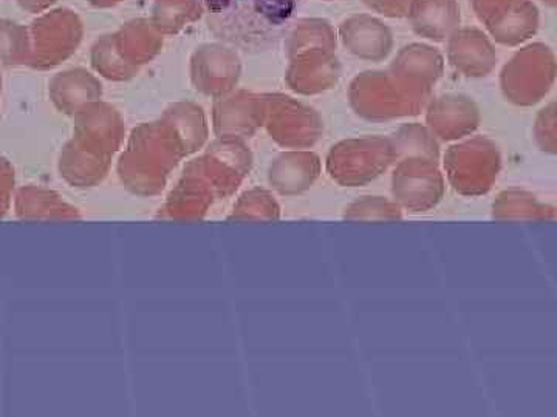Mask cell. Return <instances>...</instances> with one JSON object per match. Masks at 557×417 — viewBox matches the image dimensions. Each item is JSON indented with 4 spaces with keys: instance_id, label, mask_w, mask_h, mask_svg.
<instances>
[{
    "instance_id": "obj_9",
    "label": "cell",
    "mask_w": 557,
    "mask_h": 417,
    "mask_svg": "<svg viewBox=\"0 0 557 417\" xmlns=\"http://www.w3.org/2000/svg\"><path fill=\"white\" fill-rule=\"evenodd\" d=\"M448 61L468 78H485L497 64V51L485 31L460 27L448 38Z\"/></svg>"
},
{
    "instance_id": "obj_19",
    "label": "cell",
    "mask_w": 557,
    "mask_h": 417,
    "mask_svg": "<svg viewBox=\"0 0 557 417\" xmlns=\"http://www.w3.org/2000/svg\"><path fill=\"white\" fill-rule=\"evenodd\" d=\"M205 14L203 0H153L149 20L166 38L199 22Z\"/></svg>"
},
{
    "instance_id": "obj_26",
    "label": "cell",
    "mask_w": 557,
    "mask_h": 417,
    "mask_svg": "<svg viewBox=\"0 0 557 417\" xmlns=\"http://www.w3.org/2000/svg\"><path fill=\"white\" fill-rule=\"evenodd\" d=\"M361 2L381 16L401 20V17H408L413 0H361Z\"/></svg>"
},
{
    "instance_id": "obj_4",
    "label": "cell",
    "mask_w": 557,
    "mask_h": 417,
    "mask_svg": "<svg viewBox=\"0 0 557 417\" xmlns=\"http://www.w3.org/2000/svg\"><path fill=\"white\" fill-rule=\"evenodd\" d=\"M265 123L271 137L285 148H310L321 138L322 121L313 109L284 94H267Z\"/></svg>"
},
{
    "instance_id": "obj_1",
    "label": "cell",
    "mask_w": 557,
    "mask_h": 417,
    "mask_svg": "<svg viewBox=\"0 0 557 417\" xmlns=\"http://www.w3.org/2000/svg\"><path fill=\"white\" fill-rule=\"evenodd\" d=\"M431 91L387 72H364L350 86V104L362 118L388 121L413 116L426 105Z\"/></svg>"
},
{
    "instance_id": "obj_5",
    "label": "cell",
    "mask_w": 557,
    "mask_h": 417,
    "mask_svg": "<svg viewBox=\"0 0 557 417\" xmlns=\"http://www.w3.org/2000/svg\"><path fill=\"white\" fill-rule=\"evenodd\" d=\"M391 139L366 137L346 139L332 149L329 170L343 181H362L379 175L395 159Z\"/></svg>"
},
{
    "instance_id": "obj_28",
    "label": "cell",
    "mask_w": 557,
    "mask_h": 417,
    "mask_svg": "<svg viewBox=\"0 0 557 417\" xmlns=\"http://www.w3.org/2000/svg\"><path fill=\"white\" fill-rule=\"evenodd\" d=\"M17 5L21 7L22 10L27 11V13L39 14L46 13V11L51 10V7L57 3V0H16Z\"/></svg>"
},
{
    "instance_id": "obj_3",
    "label": "cell",
    "mask_w": 557,
    "mask_h": 417,
    "mask_svg": "<svg viewBox=\"0 0 557 417\" xmlns=\"http://www.w3.org/2000/svg\"><path fill=\"white\" fill-rule=\"evenodd\" d=\"M556 79L555 51L542 42L520 49L505 64L500 86L505 97L518 105H533L545 98Z\"/></svg>"
},
{
    "instance_id": "obj_10",
    "label": "cell",
    "mask_w": 557,
    "mask_h": 417,
    "mask_svg": "<svg viewBox=\"0 0 557 417\" xmlns=\"http://www.w3.org/2000/svg\"><path fill=\"white\" fill-rule=\"evenodd\" d=\"M341 64L336 51L314 49L289 58L287 83L300 94H318L336 86Z\"/></svg>"
},
{
    "instance_id": "obj_13",
    "label": "cell",
    "mask_w": 557,
    "mask_h": 417,
    "mask_svg": "<svg viewBox=\"0 0 557 417\" xmlns=\"http://www.w3.org/2000/svg\"><path fill=\"white\" fill-rule=\"evenodd\" d=\"M483 25L490 38L500 46L519 47L536 36L541 27V13L533 0H512Z\"/></svg>"
},
{
    "instance_id": "obj_27",
    "label": "cell",
    "mask_w": 557,
    "mask_h": 417,
    "mask_svg": "<svg viewBox=\"0 0 557 417\" xmlns=\"http://www.w3.org/2000/svg\"><path fill=\"white\" fill-rule=\"evenodd\" d=\"M512 0H469L472 11L482 24L500 13Z\"/></svg>"
},
{
    "instance_id": "obj_23",
    "label": "cell",
    "mask_w": 557,
    "mask_h": 417,
    "mask_svg": "<svg viewBox=\"0 0 557 417\" xmlns=\"http://www.w3.org/2000/svg\"><path fill=\"white\" fill-rule=\"evenodd\" d=\"M32 40L28 25L0 20V64L22 65L30 62Z\"/></svg>"
},
{
    "instance_id": "obj_12",
    "label": "cell",
    "mask_w": 557,
    "mask_h": 417,
    "mask_svg": "<svg viewBox=\"0 0 557 417\" xmlns=\"http://www.w3.org/2000/svg\"><path fill=\"white\" fill-rule=\"evenodd\" d=\"M479 123L478 105L461 94H443L428 109L429 130L445 141L468 137Z\"/></svg>"
},
{
    "instance_id": "obj_7",
    "label": "cell",
    "mask_w": 557,
    "mask_h": 417,
    "mask_svg": "<svg viewBox=\"0 0 557 417\" xmlns=\"http://www.w3.org/2000/svg\"><path fill=\"white\" fill-rule=\"evenodd\" d=\"M338 39L359 60L381 62L394 50V33L380 17L354 14L341 22Z\"/></svg>"
},
{
    "instance_id": "obj_21",
    "label": "cell",
    "mask_w": 557,
    "mask_h": 417,
    "mask_svg": "<svg viewBox=\"0 0 557 417\" xmlns=\"http://www.w3.org/2000/svg\"><path fill=\"white\" fill-rule=\"evenodd\" d=\"M336 47H338V33L327 20L322 17H304L296 22L285 42L288 60L302 51L314 49L336 51Z\"/></svg>"
},
{
    "instance_id": "obj_22",
    "label": "cell",
    "mask_w": 557,
    "mask_h": 417,
    "mask_svg": "<svg viewBox=\"0 0 557 417\" xmlns=\"http://www.w3.org/2000/svg\"><path fill=\"white\" fill-rule=\"evenodd\" d=\"M90 61L94 68L97 70L104 78L112 80L129 79L137 75L138 68L127 64L121 58L119 49H116L115 36L113 33L102 35L95 40L90 50Z\"/></svg>"
},
{
    "instance_id": "obj_24",
    "label": "cell",
    "mask_w": 557,
    "mask_h": 417,
    "mask_svg": "<svg viewBox=\"0 0 557 417\" xmlns=\"http://www.w3.org/2000/svg\"><path fill=\"white\" fill-rule=\"evenodd\" d=\"M395 155L408 156V159H428L437 161L438 146L435 142L434 135L431 130L418 126V124H410V126L403 127L401 130L395 135L394 141Z\"/></svg>"
},
{
    "instance_id": "obj_20",
    "label": "cell",
    "mask_w": 557,
    "mask_h": 417,
    "mask_svg": "<svg viewBox=\"0 0 557 417\" xmlns=\"http://www.w3.org/2000/svg\"><path fill=\"white\" fill-rule=\"evenodd\" d=\"M164 126L171 131L183 153L194 152L207 138L203 112L194 104H177L164 115Z\"/></svg>"
},
{
    "instance_id": "obj_18",
    "label": "cell",
    "mask_w": 557,
    "mask_h": 417,
    "mask_svg": "<svg viewBox=\"0 0 557 417\" xmlns=\"http://www.w3.org/2000/svg\"><path fill=\"white\" fill-rule=\"evenodd\" d=\"M50 93L62 112L72 113L100 100L101 86L86 70H67L51 80Z\"/></svg>"
},
{
    "instance_id": "obj_6",
    "label": "cell",
    "mask_w": 557,
    "mask_h": 417,
    "mask_svg": "<svg viewBox=\"0 0 557 417\" xmlns=\"http://www.w3.org/2000/svg\"><path fill=\"white\" fill-rule=\"evenodd\" d=\"M239 54L223 43H203L190 58V76L197 90L209 97H225L240 78Z\"/></svg>"
},
{
    "instance_id": "obj_30",
    "label": "cell",
    "mask_w": 557,
    "mask_h": 417,
    "mask_svg": "<svg viewBox=\"0 0 557 417\" xmlns=\"http://www.w3.org/2000/svg\"><path fill=\"white\" fill-rule=\"evenodd\" d=\"M544 5L549 7V9H556L557 0H541Z\"/></svg>"
},
{
    "instance_id": "obj_25",
    "label": "cell",
    "mask_w": 557,
    "mask_h": 417,
    "mask_svg": "<svg viewBox=\"0 0 557 417\" xmlns=\"http://www.w3.org/2000/svg\"><path fill=\"white\" fill-rule=\"evenodd\" d=\"M556 109L555 104H549L547 109L542 110L536 121V139L539 146L545 152H556Z\"/></svg>"
},
{
    "instance_id": "obj_14",
    "label": "cell",
    "mask_w": 557,
    "mask_h": 417,
    "mask_svg": "<svg viewBox=\"0 0 557 417\" xmlns=\"http://www.w3.org/2000/svg\"><path fill=\"white\" fill-rule=\"evenodd\" d=\"M408 20L420 38L445 42L461 25L458 0H413Z\"/></svg>"
},
{
    "instance_id": "obj_11",
    "label": "cell",
    "mask_w": 557,
    "mask_h": 417,
    "mask_svg": "<svg viewBox=\"0 0 557 417\" xmlns=\"http://www.w3.org/2000/svg\"><path fill=\"white\" fill-rule=\"evenodd\" d=\"M265 121V100L248 91L222 97L214 108V127L220 137H248Z\"/></svg>"
},
{
    "instance_id": "obj_16",
    "label": "cell",
    "mask_w": 557,
    "mask_h": 417,
    "mask_svg": "<svg viewBox=\"0 0 557 417\" xmlns=\"http://www.w3.org/2000/svg\"><path fill=\"white\" fill-rule=\"evenodd\" d=\"M113 36L121 58L137 68L156 60L163 49L164 36L157 30L149 17H135L124 22Z\"/></svg>"
},
{
    "instance_id": "obj_17",
    "label": "cell",
    "mask_w": 557,
    "mask_h": 417,
    "mask_svg": "<svg viewBox=\"0 0 557 417\" xmlns=\"http://www.w3.org/2000/svg\"><path fill=\"white\" fill-rule=\"evenodd\" d=\"M388 70L399 78L432 90L434 84L442 78L445 60L437 49L428 43H409L398 51Z\"/></svg>"
},
{
    "instance_id": "obj_29",
    "label": "cell",
    "mask_w": 557,
    "mask_h": 417,
    "mask_svg": "<svg viewBox=\"0 0 557 417\" xmlns=\"http://www.w3.org/2000/svg\"><path fill=\"white\" fill-rule=\"evenodd\" d=\"M86 2L94 7V9L108 10L120 5L124 0H86Z\"/></svg>"
},
{
    "instance_id": "obj_15",
    "label": "cell",
    "mask_w": 557,
    "mask_h": 417,
    "mask_svg": "<svg viewBox=\"0 0 557 417\" xmlns=\"http://www.w3.org/2000/svg\"><path fill=\"white\" fill-rule=\"evenodd\" d=\"M76 131V141L104 155L119 146L124 127L115 110L95 101L79 110Z\"/></svg>"
},
{
    "instance_id": "obj_2",
    "label": "cell",
    "mask_w": 557,
    "mask_h": 417,
    "mask_svg": "<svg viewBox=\"0 0 557 417\" xmlns=\"http://www.w3.org/2000/svg\"><path fill=\"white\" fill-rule=\"evenodd\" d=\"M32 40L33 68L49 70L76 53L84 38V24L79 14L67 7H58L39 14L28 25Z\"/></svg>"
},
{
    "instance_id": "obj_8",
    "label": "cell",
    "mask_w": 557,
    "mask_h": 417,
    "mask_svg": "<svg viewBox=\"0 0 557 417\" xmlns=\"http://www.w3.org/2000/svg\"><path fill=\"white\" fill-rule=\"evenodd\" d=\"M500 153L491 139L478 137L454 146L446 153V169L456 182H490L497 177Z\"/></svg>"
}]
</instances>
